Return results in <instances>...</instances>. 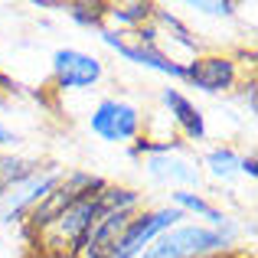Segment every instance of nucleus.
I'll use <instances>...</instances> for the list:
<instances>
[{
	"instance_id": "6",
	"label": "nucleus",
	"mask_w": 258,
	"mask_h": 258,
	"mask_svg": "<svg viewBox=\"0 0 258 258\" xmlns=\"http://www.w3.org/2000/svg\"><path fill=\"white\" fill-rule=\"evenodd\" d=\"M101 62L88 52H79V49H56L52 52V76H56V85L59 88H92L95 82L101 79Z\"/></svg>"
},
{
	"instance_id": "2",
	"label": "nucleus",
	"mask_w": 258,
	"mask_h": 258,
	"mask_svg": "<svg viewBox=\"0 0 258 258\" xmlns=\"http://www.w3.org/2000/svg\"><path fill=\"white\" fill-rule=\"evenodd\" d=\"M101 186H105V180H101V176H92V173H69V176H62V180H59L56 186L30 209V229L46 232V229H49L72 203H79L82 196L95 193V189H101Z\"/></svg>"
},
{
	"instance_id": "9",
	"label": "nucleus",
	"mask_w": 258,
	"mask_h": 258,
	"mask_svg": "<svg viewBox=\"0 0 258 258\" xmlns=\"http://www.w3.org/2000/svg\"><path fill=\"white\" fill-rule=\"evenodd\" d=\"M164 105L170 108L173 121L183 127V134H186L189 141H203L206 138V124H203V111L193 105V101L186 98V95H180L176 88H164Z\"/></svg>"
},
{
	"instance_id": "3",
	"label": "nucleus",
	"mask_w": 258,
	"mask_h": 258,
	"mask_svg": "<svg viewBox=\"0 0 258 258\" xmlns=\"http://www.w3.org/2000/svg\"><path fill=\"white\" fill-rule=\"evenodd\" d=\"M180 219H183V209H176V206H164V209H151V213L131 216V222L118 235V242L108 248L105 258H138L160 232L173 229Z\"/></svg>"
},
{
	"instance_id": "12",
	"label": "nucleus",
	"mask_w": 258,
	"mask_h": 258,
	"mask_svg": "<svg viewBox=\"0 0 258 258\" xmlns=\"http://www.w3.org/2000/svg\"><path fill=\"white\" fill-rule=\"evenodd\" d=\"M108 17H111L118 26H131V30H138V26H144L147 20L154 17V4H147V0H131V4H108Z\"/></svg>"
},
{
	"instance_id": "18",
	"label": "nucleus",
	"mask_w": 258,
	"mask_h": 258,
	"mask_svg": "<svg viewBox=\"0 0 258 258\" xmlns=\"http://www.w3.org/2000/svg\"><path fill=\"white\" fill-rule=\"evenodd\" d=\"M13 141H17V134H10L4 124H0V144H13Z\"/></svg>"
},
{
	"instance_id": "8",
	"label": "nucleus",
	"mask_w": 258,
	"mask_h": 258,
	"mask_svg": "<svg viewBox=\"0 0 258 258\" xmlns=\"http://www.w3.org/2000/svg\"><path fill=\"white\" fill-rule=\"evenodd\" d=\"M131 216H134V209H111V213H105L92 226V232H88L82 255L85 258H105L108 248L118 242V235L124 232V226L131 222Z\"/></svg>"
},
{
	"instance_id": "15",
	"label": "nucleus",
	"mask_w": 258,
	"mask_h": 258,
	"mask_svg": "<svg viewBox=\"0 0 258 258\" xmlns=\"http://www.w3.org/2000/svg\"><path fill=\"white\" fill-rule=\"evenodd\" d=\"M154 20H157L160 26H167V30H170V33H173L176 39H180L183 46H189V49H196V39L189 36V30H186V26H183L180 20L173 17V13H167V10H160V7H154Z\"/></svg>"
},
{
	"instance_id": "7",
	"label": "nucleus",
	"mask_w": 258,
	"mask_h": 258,
	"mask_svg": "<svg viewBox=\"0 0 258 258\" xmlns=\"http://www.w3.org/2000/svg\"><path fill=\"white\" fill-rule=\"evenodd\" d=\"M239 79V69L229 56H200L186 66V82H193L203 92H229Z\"/></svg>"
},
{
	"instance_id": "1",
	"label": "nucleus",
	"mask_w": 258,
	"mask_h": 258,
	"mask_svg": "<svg viewBox=\"0 0 258 258\" xmlns=\"http://www.w3.org/2000/svg\"><path fill=\"white\" fill-rule=\"evenodd\" d=\"M229 242H232V222H226L222 229L173 226L167 232H160L138 258H203V255L226 252Z\"/></svg>"
},
{
	"instance_id": "4",
	"label": "nucleus",
	"mask_w": 258,
	"mask_h": 258,
	"mask_svg": "<svg viewBox=\"0 0 258 258\" xmlns=\"http://www.w3.org/2000/svg\"><path fill=\"white\" fill-rule=\"evenodd\" d=\"M98 36H101L105 46H111L114 52H121V56L131 59V62L147 66V69H157V72L173 76V79H186V66L167 59L157 46H144L138 36H134V30H98Z\"/></svg>"
},
{
	"instance_id": "10",
	"label": "nucleus",
	"mask_w": 258,
	"mask_h": 258,
	"mask_svg": "<svg viewBox=\"0 0 258 258\" xmlns=\"http://www.w3.org/2000/svg\"><path fill=\"white\" fill-rule=\"evenodd\" d=\"M147 173L157 183H200V170H196L189 160L170 157V154L147 157Z\"/></svg>"
},
{
	"instance_id": "13",
	"label": "nucleus",
	"mask_w": 258,
	"mask_h": 258,
	"mask_svg": "<svg viewBox=\"0 0 258 258\" xmlns=\"http://www.w3.org/2000/svg\"><path fill=\"white\" fill-rule=\"evenodd\" d=\"M239 154L229 151V147H213V151L206 154V167L213 170V176H219V180H232L235 173H239Z\"/></svg>"
},
{
	"instance_id": "11",
	"label": "nucleus",
	"mask_w": 258,
	"mask_h": 258,
	"mask_svg": "<svg viewBox=\"0 0 258 258\" xmlns=\"http://www.w3.org/2000/svg\"><path fill=\"white\" fill-rule=\"evenodd\" d=\"M170 200H173L176 209H189V213H196V216H203V219H209V222H213V229H222V226L229 222L226 216H222L219 209L213 206V203H206L203 196L189 193V189H176V193H170Z\"/></svg>"
},
{
	"instance_id": "5",
	"label": "nucleus",
	"mask_w": 258,
	"mask_h": 258,
	"mask_svg": "<svg viewBox=\"0 0 258 258\" xmlns=\"http://www.w3.org/2000/svg\"><path fill=\"white\" fill-rule=\"evenodd\" d=\"M92 131L98 134L101 141H111V144H121V141H134L141 131V111L127 101L118 98H101L98 108L92 111Z\"/></svg>"
},
{
	"instance_id": "17",
	"label": "nucleus",
	"mask_w": 258,
	"mask_h": 258,
	"mask_svg": "<svg viewBox=\"0 0 258 258\" xmlns=\"http://www.w3.org/2000/svg\"><path fill=\"white\" fill-rule=\"evenodd\" d=\"M239 173H245V176H252V180H255V173H258L255 157H242V160H239Z\"/></svg>"
},
{
	"instance_id": "14",
	"label": "nucleus",
	"mask_w": 258,
	"mask_h": 258,
	"mask_svg": "<svg viewBox=\"0 0 258 258\" xmlns=\"http://www.w3.org/2000/svg\"><path fill=\"white\" fill-rule=\"evenodd\" d=\"M66 10L76 23L95 26V30H101V20L108 17V4H66Z\"/></svg>"
},
{
	"instance_id": "16",
	"label": "nucleus",
	"mask_w": 258,
	"mask_h": 258,
	"mask_svg": "<svg viewBox=\"0 0 258 258\" xmlns=\"http://www.w3.org/2000/svg\"><path fill=\"white\" fill-rule=\"evenodd\" d=\"M189 7L200 10V13H209V17H232V13H235L232 0H193Z\"/></svg>"
}]
</instances>
